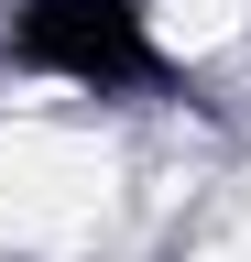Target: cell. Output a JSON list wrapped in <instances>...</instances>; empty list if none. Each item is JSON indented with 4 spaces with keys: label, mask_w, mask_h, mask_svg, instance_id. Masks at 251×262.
<instances>
[{
    "label": "cell",
    "mask_w": 251,
    "mask_h": 262,
    "mask_svg": "<svg viewBox=\"0 0 251 262\" xmlns=\"http://www.w3.org/2000/svg\"><path fill=\"white\" fill-rule=\"evenodd\" d=\"M11 44L33 55V66H55V77H87V88L142 66V33H131L120 0H33V11L11 22Z\"/></svg>",
    "instance_id": "obj_1"
}]
</instances>
